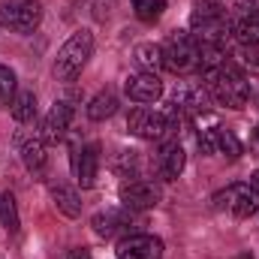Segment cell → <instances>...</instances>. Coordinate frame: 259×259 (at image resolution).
<instances>
[{"label":"cell","mask_w":259,"mask_h":259,"mask_svg":"<svg viewBox=\"0 0 259 259\" xmlns=\"http://www.w3.org/2000/svg\"><path fill=\"white\" fill-rule=\"evenodd\" d=\"M205 84H208V94L214 97L217 106L244 109L247 100H250V81L232 61H226L223 66H217L211 72H205Z\"/></svg>","instance_id":"1"},{"label":"cell","mask_w":259,"mask_h":259,"mask_svg":"<svg viewBox=\"0 0 259 259\" xmlns=\"http://www.w3.org/2000/svg\"><path fill=\"white\" fill-rule=\"evenodd\" d=\"M91 55H94V33L91 30H75L64 46L58 49V58H55V75H58V81H72L84 69Z\"/></svg>","instance_id":"2"},{"label":"cell","mask_w":259,"mask_h":259,"mask_svg":"<svg viewBox=\"0 0 259 259\" xmlns=\"http://www.w3.org/2000/svg\"><path fill=\"white\" fill-rule=\"evenodd\" d=\"M163 49V66L172 69V72H193L199 69V42L187 30H175L169 33L166 46Z\"/></svg>","instance_id":"3"},{"label":"cell","mask_w":259,"mask_h":259,"mask_svg":"<svg viewBox=\"0 0 259 259\" xmlns=\"http://www.w3.org/2000/svg\"><path fill=\"white\" fill-rule=\"evenodd\" d=\"M42 21V6L39 0H3L0 3V24L18 33L36 30Z\"/></svg>","instance_id":"4"},{"label":"cell","mask_w":259,"mask_h":259,"mask_svg":"<svg viewBox=\"0 0 259 259\" xmlns=\"http://www.w3.org/2000/svg\"><path fill=\"white\" fill-rule=\"evenodd\" d=\"M214 208L217 211H229L235 217H250L259 211V193L250 184H229L226 190L214 193Z\"/></svg>","instance_id":"5"},{"label":"cell","mask_w":259,"mask_h":259,"mask_svg":"<svg viewBox=\"0 0 259 259\" xmlns=\"http://www.w3.org/2000/svg\"><path fill=\"white\" fill-rule=\"evenodd\" d=\"M127 130L133 136H139V139H163L166 136V115L163 112H154V109H145V106H139V109H133L127 118Z\"/></svg>","instance_id":"6"},{"label":"cell","mask_w":259,"mask_h":259,"mask_svg":"<svg viewBox=\"0 0 259 259\" xmlns=\"http://www.w3.org/2000/svg\"><path fill=\"white\" fill-rule=\"evenodd\" d=\"M160 202V187L154 181H133L121 187V205L127 211H148Z\"/></svg>","instance_id":"7"},{"label":"cell","mask_w":259,"mask_h":259,"mask_svg":"<svg viewBox=\"0 0 259 259\" xmlns=\"http://www.w3.org/2000/svg\"><path fill=\"white\" fill-rule=\"evenodd\" d=\"M69 121H72V106H69V100H58L55 106H52V112L46 115V121H42V142L46 145H58V142H64L66 130H69Z\"/></svg>","instance_id":"8"},{"label":"cell","mask_w":259,"mask_h":259,"mask_svg":"<svg viewBox=\"0 0 259 259\" xmlns=\"http://www.w3.org/2000/svg\"><path fill=\"white\" fill-rule=\"evenodd\" d=\"M163 241L157 235H130L118 244V259H160Z\"/></svg>","instance_id":"9"},{"label":"cell","mask_w":259,"mask_h":259,"mask_svg":"<svg viewBox=\"0 0 259 259\" xmlns=\"http://www.w3.org/2000/svg\"><path fill=\"white\" fill-rule=\"evenodd\" d=\"M97 166H100L97 145H84V148H75V151H72V172H75V181L81 184V190L94 187V181H97Z\"/></svg>","instance_id":"10"},{"label":"cell","mask_w":259,"mask_h":259,"mask_svg":"<svg viewBox=\"0 0 259 259\" xmlns=\"http://www.w3.org/2000/svg\"><path fill=\"white\" fill-rule=\"evenodd\" d=\"M127 97L133 103H157L163 97V81L154 72H139L127 81Z\"/></svg>","instance_id":"11"},{"label":"cell","mask_w":259,"mask_h":259,"mask_svg":"<svg viewBox=\"0 0 259 259\" xmlns=\"http://www.w3.org/2000/svg\"><path fill=\"white\" fill-rule=\"evenodd\" d=\"M157 163H160V175H163V178H178V175L184 172L187 154H184V148H181L178 142H166Z\"/></svg>","instance_id":"12"},{"label":"cell","mask_w":259,"mask_h":259,"mask_svg":"<svg viewBox=\"0 0 259 259\" xmlns=\"http://www.w3.org/2000/svg\"><path fill=\"white\" fill-rule=\"evenodd\" d=\"M21 160H24V169L30 175H42L46 172V163H49V154H46V142L42 139H30L21 145Z\"/></svg>","instance_id":"13"},{"label":"cell","mask_w":259,"mask_h":259,"mask_svg":"<svg viewBox=\"0 0 259 259\" xmlns=\"http://www.w3.org/2000/svg\"><path fill=\"white\" fill-rule=\"evenodd\" d=\"M133 61H136V66H139L142 72H154V75H157V72L163 69V49L154 46V42H142V46H136Z\"/></svg>","instance_id":"14"},{"label":"cell","mask_w":259,"mask_h":259,"mask_svg":"<svg viewBox=\"0 0 259 259\" xmlns=\"http://www.w3.org/2000/svg\"><path fill=\"white\" fill-rule=\"evenodd\" d=\"M232 36L241 46H256L259 49V12L256 15H238L232 21Z\"/></svg>","instance_id":"15"},{"label":"cell","mask_w":259,"mask_h":259,"mask_svg":"<svg viewBox=\"0 0 259 259\" xmlns=\"http://www.w3.org/2000/svg\"><path fill=\"white\" fill-rule=\"evenodd\" d=\"M118 112V97L115 91H100L91 103H88V118L91 121H106Z\"/></svg>","instance_id":"16"},{"label":"cell","mask_w":259,"mask_h":259,"mask_svg":"<svg viewBox=\"0 0 259 259\" xmlns=\"http://www.w3.org/2000/svg\"><path fill=\"white\" fill-rule=\"evenodd\" d=\"M52 199H55V205H58V211L69 217V220H75L78 214H81V199L78 193L72 190V187H55L52 190Z\"/></svg>","instance_id":"17"},{"label":"cell","mask_w":259,"mask_h":259,"mask_svg":"<svg viewBox=\"0 0 259 259\" xmlns=\"http://www.w3.org/2000/svg\"><path fill=\"white\" fill-rule=\"evenodd\" d=\"M12 118H15L18 124H30V121L36 118V94H33V91L15 94V100H12Z\"/></svg>","instance_id":"18"},{"label":"cell","mask_w":259,"mask_h":259,"mask_svg":"<svg viewBox=\"0 0 259 259\" xmlns=\"http://www.w3.org/2000/svg\"><path fill=\"white\" fill-rule=\"evenodd\" d=\"M124 223H127V217H124V214H118V211H97V214H94V220H91L94 232H97V235H103V238L115 235V232H118V226H124Z\"/></svg>","instance_id":"19"},{"label":"cell","mask_w":259,"mask_h":259,"mask_svg":"<svg viewBox=\"0 0 259 259\" xmlns=\"http://www.w3.org/2000/svg\"><path fill=\"white\" fill-rule=\"evenodd\" d=\"M0 220L6 226V232H18L21 229V220H18V205H15V196L6 193L0 196Z\"/></svg>","instance_id":"20"},{"label":"cell","mask_w":259,"mask_h":259,"mask_svg":"<svg viewBox=\"0 0 259 259\" xmlns=\"http://www.w3.org/2000/svg\"><path fill=\"white\" fill-rule=\"evenodd\" d=\"M232 64L238 66L244 75H259V49L256 46H238Z\"/></svg>","instance_id":"21"},{"label":"cell","mask_w":259,"mask_h":259,"mask_svg":"<svg viewBox=\"0 0 259 259\" xmlns=\"http://www.w3.org/2000/svg\"><path fill=\"white\" fill-rule=\"evenodd\" d=\"M133 6H136V15L151 24V21H157V18L163 15L166 0H133Z\"/></svg>","instance_id":"22"},{"label":"cell","mask_w":259,"mask_h":259,"mask_svg":"<svg viewBox=\"0 0 259 259\" xmlns=\"http://www.w3.org/2000/svg\"><path fill=\"white\" fill-rule=\"evenodd\" d=\"M217 151H223L229 160H238L241 157V142L229 130H217Z\"/></svg>","instance_id":"23"},{"label":"cell","mask_w":259,"mask_h":259,"mask_svg":"<svg viewBox=\"0 0 259 259\" xmlns=\"http://www.w3.org/2000/svg\"><path fill=\"white\" fill-rule=\"evenodd\" d=\"M12 100H15V72L0 64V103H12Z\"/></svg>","instance_id":"24"},{"label":"cell","mask_w":259,"mask_h":259,"mask_svg":"<svg viewBox=\"0 0 259 259\" xmlns=\"http://www.w3.org/2000/svg\"><path fill=\"white\" fill-rule=\"evenodd\" d=\"M199 151L202 154H217V130H202L199 133Z\"/></svg>","instance_id":"25"},{"label":"cell","mask_w":259,"mask_h":259,"mask_svg":"<svg viewBox=\"0 0 259 259\" xmlns=\"http://www.w3.org/2000/svg\"><path fill=\"white\" fill-rule=\"evenodd\" d=\"M238 12H241V15H256L259 0H238Z\"/></svg>","instance_id":"26"},{"label":"cell","mask_w":259,"mask_h":259,"mask_svg":"<svg viewBox=\"0 0 259 259\" xmlns=\"http://www.w3.org/2000/svg\"><path fill=\"white\" fill-rule=\"evenodd\" d=\"M66 259H91V250H88V247H72Z\"/></svg>","instance_id":"27"},{"label":"cell","mask_w":259,"mask_h":259,"mask_svg":"<svg viewBox=\"0 0 259 259\" xmlns=\"http://www.w3.org/2000/svg\"><path fill=\"white\" fill-rule=\"evenodd\" d=\"M250 187H253V190L259 193V169L253 172V175H250Z\"/></svg>","instance_id":"28"},{"label":"cell","mask_w":259,"mask_h":259,"mask_svg":"<svg viewBox=\"0 0 259 259\" xmlns=\"http://www.w3.org/2000/svg\"><path fill=\"white\" fill-rule=\"evenodd\" d=\"M238 259H253V256H250V253H244V256H238Z\"/></svg>","instance_id":"29"},{"label":"cell","mask_w":259,"mask_h":259,"mask_svg":"<svg viewBox=\"0 0 259 259\" xmlns=\"http://www.w3.org/2000/svg\"><path fill=\"white\" fill-rule=\"evenodd\" d=\"M256 139H259V127H256Z\"/></svg>","instance_id":"30"}]
</instances>
